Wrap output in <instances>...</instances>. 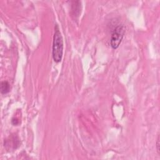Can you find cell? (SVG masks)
Masks as SVG:
<instances>
[{"instance_id":"cell-4","label":"cell","mask_w":160,"mask_h":160,"mask_svg":"<svg viewBox=\"0 0 160 160\" xmlns=\"http://www.w3.org/2000/svg\"><path fill=\"white\" fill-rule=\"evenodd\" d=\"M10 90V85L8 81H4L1 82V92L2 94H6Z\"/></svg>"},{"instance_id":"cell-5","label":"cell","mask_w":160,"mask_h":160,"mask_svg":"<svg viewBox=\"0 0 160 160\" xmlns=\"http://www.w3.org/2000/svg\"><path fill=\"white\" fill-rule=\"evenodd\" d=\"M156 148H157V151H158V154H160V152H159V135H158L157 142H156Z\"/></svg>"},{"instance_id":"cell-3","label":"cell","mask_w":160,"mask_h":160,"mask_svg":"<svg viewBox=\"0 0 160 160\" xmlns=\"http://www.w3.org/2000/svg\"><path fill=\"white\" fill-rule=\"evenodd\" d=\"M73 4H72L71 6V11H72V14L76 18V16H78L79 15V13L81 12V2L79 1H72Z\"/></svg>"},{"instance_id":"cell-1","label":"cell","mask_w":160,"mask_h":160,"mask_svg":"<svg viewBox=\"0 0 160 160\" xmlns=\"http://www.w3.org/2000/svg\"><path fill=\"white\" fill-rule=\"evenodd\" d=\"M52 43V58L55 62H59L61 61L63 53V41L59 29L56 26Z\"/></svg>"},{"instance_id":"cell-2","label":"cell","mask_w":160,"mask_h":160,"mask_svg":"<svg viewBox=\"0 0 160 160\" xmlns=\"http://www.w3.org/2000/svg\"><path fill=\"white\" fill-rule=\"evenodd\" d=\"M124 27L123 25H118L111 32L110 39L111 46L113 49H116L120 45L124 34Z\"/></svg>"}]
</instances>
